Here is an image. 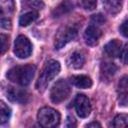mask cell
Masks as SVG:
<instances>
[{
	"instance_id": "cell-1",
	"label": "cell",
	"mask_w": 128,
	"mask_h": 128,
	"mask_svg": "<svg viewBox=\"0 0 128 128\" xmlns=\"http://www.w3.org/2000/svg\"><path fill=\"white\" fill-rule=\"evenodd\" d=\"M36 67L32 64L18 65L11 68L7 72V78L16 84L21 86H27L34 77Z\"/></svg>"
},
{
	"instance_id": "cell-2",
	"label": "cell",
	"mask_w": 128,
	"mask_h": 128,
	"mask_svg": "<svg viewBox=\"0 0 128 128\" xmlns=\"http://www.w3.org/2000/svg\"><path fill=\"white\" fill-rule=\"evenodd\" d=\"M60 72V63L56 60H49L45 63L40 76L36 82V88L38 91H44L47 85L58 75Z\"/></svg>"
},
{
	"instance_id": "cell-3",
	"label": "cell",
	"mask_w": 128,
	"mask_h": 128,
	"mask_svg": "<svg viewBox=\"0 0 128 128\" xmlns=\"http://www.w3.org/2000/svg\"><path fill=\"white\" fill-rule=\"evenodd\" d=\"M37 119L42 128H56L60 124V114L51 107H43L38 111Z\"/></svg>"
},
{
	"instance_id": "cell-4",
	"label": "cell",
	"mask_w": 128,
	"mask_h": 128,
	"mask_svg": "<svg viewBox=\"0 0 128 128\" xmlns=\"http://www.w3.org/2000/svg\"><path fill=\"white\" fill-rule=\"evenodd\" d=\"M70 91H71V89H70L68 82L64 79H60L51 88L50 99L53 103H56V104L63 102L64 100H66L68 98Z\"/></svg>"
},
{
	"instance_id": "cell-5",
	"label": "cell",
	"mask_w": 128,
	"mask_h": 128,
	"mask_svg": "<svg viewBox=\"0 0 128 128\" xmlns=\"http://www.w3.org/2000/svg\"><path fill=\"white\" fill-rule=\"evenodd\" d=\"M77 28L74 26H65L62 27L55 36L54 46L56 49H61L64 47L68 42L72 41L77 36Z\"/></svg>"
},
{
	"instance_id": "cell-6",
	"label": "cell",
	"mask_w": 128,
	"mask_h": 128,
	"mask_svg": "<svg viewBox=\"0 0 128 128\" xmlns=\"http://www.w3.org/2000/svg\"><path fill=\"white\" fill-rule=\"evenodd\" d=\"M32 52V45L30 40L24 36L19 35L14 43V53L19 58H27Z\"/></svg>"
},
{
	"instance_id": "cell-7",
	"label": "cell",
	"mask_w": 128,
	"mask_h": 128,
	"mask_svg": "<svg viewBox=\"0 0 128 128\" xmlns=\"http://www.w3.org/2000/svg\"><path fill=\"white\" fill-rule=\"evenodd\" d=\"M74 106L77 115L80 118H86L90 115L91 112V104L88 99L83 94H78L74 100Z\"/></svg>"
},
{
	"instance_id": "cell-8",
	"label": "cell",
	"mask_w": 128,
	"mask_h": 128,
	"mask_svg": "<svg viewBox=\"0 0 128 128\" xmlns=\"http://www.w3.org/2000/svg\"><path fill=\"white\" fill-rule=\"evenodd\" d=\"M102 36L101 30L94 25H90L87 27V29L84 32V39L87 45L94 46L99 42L100 37Z\"/></svg>"
},
{
	"instance_id": "cell-9",
	"label": "cell",
	"mask_w": 128,
	"mask_h": 128,
	"mask_svg": "<svg viewBox=\"0 0 128 128\" xmlns=\"http://www.w3.org/2000/svg\"><path fill=\"white\" fill-rule=\"evenodd\" d=\"M7 97L13 102H17L19 104H25L28 101L29 95L25 90L9 87L7 90Z\"/></svg>"
},
{
	"instance_id": "cell-10",
	"label": "cell",
	"mask_w": 128,
	"mask_h": 128,
	"mask_svg": "<svg viewBox=\"0 0 128 128\" xmlns=\"http://www.w3.org/2000/svg\"><path fill=\"white\" fill-rule=\"evenodd\" d=\"M85 62V56L81 51H74L67 58V64L73 69H79Z\"/></svg>"
},
{
	"instance_id": "cell-11",
	"label": "cell",
	"mask_w": 128,
	"mask_h": 128,
	"mask_svg": "<svg viewBox=\"0 0 128 128\" xmlns=\"http://www.w3.org/2000/svg\"><path fill=\"white\" fill-rule=\"evenodd\" d=\"M105 52L111 57H118L121 56L122 53V43L118 39L110 40L105 45Z\"/></svg>"
},
{
	"instance_id": "cell-12",
	"label": "cell",
	"mask_w": 128,
	"mask_h": 128,
	"mask_svg": "<svg viewBox=\"0 0 128 128\" xmlns=\"http://www.w3.org/2000/svg\"><path fill=\"white\" fill-rule=\"evenodd\" d=\"M70 81L75 87L81 88V89L90 88L92 86L91 78L86 76V75H75V76H72L70 78Z\"/></svg>"
},
{
	"instance_id": "cell-13",
	"label": "cell",
	"mask_w": 128,
	"mask_h": 128,
	"mask_svg": "<svg viewBox=\"0 0 128 128\" xmlns=\"http://www.w3.org/2000/svg\"><path fill=\"white\" fill-rule=\"evenodd\" d=\"M103 6L108 13L115 15L121 11L122 2L118 0H106V1H103Z\"/></svg>"
},
{
	"instance_id": "cell-14",
	"label": "cell",
	"mask_w": 128,
	"mask_h": 128,
	"mask_svg": "<svg viewBox=\"0 0 128 128\" xmlns=\"http://www.w3.org/2000/svg\"><path fill=\"white\" fill-rule=\"evenodd\" d=\"M100 70H101V74L106 77V78H110L112 77L116 70H117V67L114 63H111V62H102L101 63V66H100Z\"/></svg>"
},
{
	"instance_id": "cell-15",
	"label": "cell",
	"mask_w": 128,
	"mask_h": 128,
	"mask_svg": "<svg viewBox=\"0 0 128 128\" xmlns=\"http://www.w3.org/2000/svg\"><path fill=\"white\" fill-rule=\"evenodd\" d=\"M37 18H38V13L36 11L27 12V13L21 15V17L19 18V25L22 26V27L28 26L29 24H31L32 22H34Z\"/></svg>"
},
{
	"instance_id": "cell-16",
	"label": "cell",
	"mask_w": 128,
	"mask_h": 128,
	"mask_svg": "<svg viewBox=\"0 0 128 128\" xmlns=\"http://www.w3.org/2000/svg\"><path fill=\"white\" fill-rule=\"evenodd\" d=\"M114 128H128V114H119L113 120Z\"/></svg>"
},
{
	"instance_id": "cell-17",
	"label": "cell",
	"mask_w": 128,
	"mask_h": 128,
	"mask_svg": "<svg viewBox=\"0 0 128 128\" xmlns=\"http://www.w3.org/2000/svg\"><path fill=\"white\" fill-rule=\"evenodd\" d=\"M0 116H1V124H5L11 116V109L3 101H1L0 103Z\"/></svg>"
},
{
	"instance_id": "cell-18",
	"label": "cell",
	"mask_w": 128,
	"mask_h": 128,
	"mask_svg": "<svg viewBox=\"0 0 128 128\" xmlns=\"http://www.w3.org/2000/svg\"><path fill=\"white\" fill-rule=\"evenodd\" d=\"M118 90L121 95H128V75L123 76L118 83Z\"/></svg>"
},
{
	"instance_id": "cell-19",
	"label": "cell",
	"mask_w": 128,
	"mask_h": 128,
	"mask_svg": "<svg viewBox=\"0 0 128 128\" xmlns=\"http://www.w3.org/2000/svg\"><path fill=\"white\" fill-rule=\"evenodd\" d=\"M78 5L81 6L82 8H84L85 10L91 11V10H94L96 8L97 2L96 1H93V0H84V1H79L78 2Z\"/></svg>"
},
{
	"instance_id": "cell-20",
	"label": "cell",
	"mask_w": 128,
	"mask_h": 128,
	"mask_svg": "<svg viewBox=\"0 0 128 128\" xmlns=\"http://www.w3.org/2000/svg\"><path fill=\"white\" fill-rule=\"evenodd\" d=\"M105 21H106L105 17H104L102 14H100V13L93 15V16H92V18H91V23H92V25L97 26V27H98L99 25L104 24V23H105Z\"/></svg>"
},
{
	"instance_id": "cell-21",
	"label": "cell",
	"mask_w": 128,
	"mask_h": 128,
	"mask_svg": "<svg viewBox=\"0 0 128 128\" xmlns=\"http://www.w3.org/2000/svg\"><path fill=\"white\" fill-rule=\"evenodd\" d=\"M9 46V41H8V37L5 34H1V53L4 54L5 51L8 49Z\"/></svg>"
},
{
	"instance_id": "cell-22",
	"label": "cell",
	"mask_w": 128,
	"mask_h": 128,
	"mask_svg": "<svg viewBox=\"0 0 128 128\" xmlns=\"http://www.w3.org/2000/svg\"><path fill=\"white\" fill-rule=\"evenodd\" d=\"M65 128H76V120L72 115H68L65 122Z\"/></svg>"
},
{
	"instance_id": "cell-23",
	"label": "cell",
	"mask_w": 128,
	"mask_h": 128,
	"mask_svg": "<svg viewBox=\"0 0 128 128\" xmlns=\"http://www.w3.org/2000/svg\"><path fill=\"white\" fill-rule=\"evenodd\" d=\"M119 30H120V33H121L123 36L128 37V19L125 20V21L120 25Z\"/></svg>"
},
{
	"instance_id": "cell-24",
	"label": "cell",
	"mask_w": 128,
	"mask_h": 128,
	"mask_svg": "<svg viewBox=\"0 0 128 128\" xmlns=\"http://www.w3.org/2000/svg\"><path fill=\"white\" fill-rule=\"evenodd\" d=\"M121 57H122V61H123V63L128 65V43H127V44L124 46V48L122 49Z\"/></svg>"
},
{
	"instance_id": "cell-25",
	"label": "cell",
	"mask_w": 128,
	"mask_h": 128,
	"mask_svg": "<svg viewBox=\"0 0 128 128\" xmlns=\"http://www.w3.org/2000/svg\"><path fill=\"white\" fill-rule=\"evenodd\" d=\"M1 26L4 29H10L11 28V21L9 19H2L1 20Z\"/></svg>"
},
{
	"instance_id": "cell-26",
	"label": "cell",
	"mask_w": 128,
	"mask_h": 128,
	"mask_svg": "<svg viewBox=\"0 0 128 128\" xmlns=\"http://www.w3.org/2000/svg\"><path fill=\"white\" fill-rule=\"evenodd\" d=\"M30 5L34 6V7H37V8H41V7L44 6V3L40 2V1H33V2H30Z\"/></svg>"
},
{
	"instance_id": "cell-27",
	"label": "cell",
	"mask_w": 128,
	"mask_h": 128,
	"mask_svg": "<svg viewBox=\"0 0 128 128\" xmlns=\"http://www.w3.org/2000/svg\"><path fill=\"white\" fill-rule=\"evenodd\" d=\"M86 128H102V127L98 122H91L86 126Z\"/></svg>"
},
{
	"instance_id": "cell-28",
	"label": "cell",
	"mask_w": 128,
	"mask_h": 128,
	"mask_svg": "<svg viewBox=\"0 0 128 128\" xmlns=\"http://www.w3.org/2000/svg\"><path fill=\"white\" fill-rule=\"evenodd\" d=\"M30 128H40V127H38L37 125H33V126H31Z\"/></svg>"
}]
</instances>
